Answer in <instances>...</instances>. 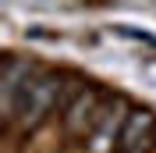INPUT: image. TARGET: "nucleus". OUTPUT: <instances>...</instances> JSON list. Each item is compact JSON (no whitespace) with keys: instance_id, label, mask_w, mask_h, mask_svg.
<instances>
[{"instance_id":"f257e3e1","label":"nucleus","mask_w":156,"mask_h":153,"mask_svg":"<svg viewBox=\"0 0 156 153\" xmlns=\"http://www.w3.org/2000/svg\"><path fill=\"white\" fill-rule=\"evenodd\" d=\"M64 93H68V86H64V75H60V71L36 68V75H32L29 82H25V89L18 93V100H14V107H11V114H7V121L18 125L21 132H36L39 125L53 114V107L60 110Z\"/></svg>"},{"instance_id":"f03ea898","label":"nucleus","mask_w":156,"mask_h":153,"mask_svg":"<svg viewBox=\"0 0 156 153\" xmlns=\"http://www.w3.org/2000/svg\"><path fill=\"white\" fill-rule=\"evenodd\" d=\"M107 103V93L96 86H68L64 93V103H60V132L68 135L71 143H85V135L92 132V125H96L99 110Z\"/></svg>"},{"instance_id":"7ed1b4c3","label":"nucleus","mask_w":156,"mask_h":153,"mask_svg":"<svg viewBox=\"0 0 156 153\" xmlns=\"http://www.w3.org/2000/svg\"><path fill=\"white\" fill-rule=\"evenodd\" d=\"M124 118H128V103L121 100V96H107V103H103V110H99L92 132L85 135V153H117Z\"/></svg>"},{"instance_id":"20e7f679","label":"nucleus","mask_w":156,"mask_h":153,"mask_svg":"<svg viewBox=\"0 0 156 153\" xmlns=\"http://www.w3.org/2000/svg\"><path fill=\"white\" fill-rule=\"evenodd\" d=\"M156 146V118L142 107H131L124 118V128H121V143H117V153L128 150H149Z\"/></svg>"},{"instance_id":"39448f33","label":"nucleus","mask_w":156,"mask_h":153,"mask_svg":"<svg viewBox=\"0 0 156 153\" xmlns=\"http://www.w3.org/2000/svg\"><path fill=\"white\" fill-rule=\"evenodd\" d=\"M36 75V64L25 57H4V68H0V96H4V118L11 114V107L18 100V93L25 89V82Z\"/></svg>"}]
</instances>
